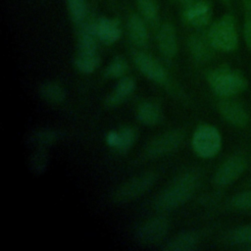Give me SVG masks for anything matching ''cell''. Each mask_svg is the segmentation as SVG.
<instances>
[{
	"label": "cell",
	"mask_w": 251,
	"mask_h": 251,
	"mask_svg": "<svg viewBox=\"0 0 251 251\" xmlns=\"http://www.w3.org/2000/svg\"><path fill=\"white\" fill-rule=\"evenodd\" d=\"M246 161L241 156H232L225 161L216 171L214 182L219 186H226L235 181L244 172Z\"/></svg>",
	"instance_id": "9c48e42d"
},
{
	"label": "cell",
	"mask_w": 251,
	"mask_h": 251,
	"mask_svg": "<svg viewBox=\"0 0 251 251\" xmlns=\"http://www.w3.org/2000/svg\"><path fill=\"white\" fill-rule=\"evenodd\" d=\"M136 87V82L132 77L124 76L119 79L114 89L106 98V105L108 107H116L123 103L131 93L134 91Z\"/></svg>",
	"instance_id": "2e32d148"
},
{
	"label": "cell",
	"mask_w": 251,
	"mask_h": 251,
	"mask_svg": "<svg viewBox=\"0 0 251 251\" xmlns=\"http://www.w3.org/2000/svg\"><path fill=\"white\" fill-rule=\"evenodd\" d=\"M157 180V175L153 172L143 173L124 182L113 194L116 203L124 204L135 200L151 189Z\"/></svg>",
	"instance_id": "277c9868"
},
{
	"label": "cell",
	"mask_w": 251,
	"mask_h": 251,
	"mask_svg": "<svg viewBox=\"0 0 251 251\" xmlns=\"http://www.w3.org/2000/svg\"><path fill=\"white\" fill-rule=\"evenodd\" d=\"M187 46L192 58L200 64L208 62L212 57V50L214 48L208 36L204 37L200 34H193L188 38Z\"/></svg>",
	"instance_id": "9a60e30c"
},
{
	"label": "cell",
	"mask_w": 251,
	"mask_h": 251,
	"mask_svg": "<svg viewBox=\"0 0 251 251\" xmlns=\"http://www.w3.org/2000/svg\"><path fill=\"white\" fill-rule=\"evenodd\" d=\"M231 204L237 209H251V191H243L235 194L231 199Z\"/></svg>",
	"instance_id": "83f0119b"
},
{
	"label": "cell",
	"mask_w": 251,
	"mask_h": 251,
	"mask_svg": "<svg viewBox=\"0 0 251 251\" xmlns=\"http://www.w3.org/2000/svg\"><path fill=\"white\" fill-rule=\"evenodd\" d=\"M176 2H177L178 4H180V5H182L183 7H185V6H187V5H189L192 1H194V0H175Z\"/></svg>",
	"instance_id": "4dcf8cb0"
},
{
	"label": "cell",
	"mask_w": 251,
	"mask_h": 251,
	"mask_svg": "<svg viewBox=\"0 0 251 251\" xmlns=\"http://www.w3.org/2000/svg\"><path fill=\"white\" fill-rule=\"evenodd\" d=\"M93 28L97 39L106 45L117 42L122 35L120 25L115 20L105 17L94 22Z\"/></svg>",
	"instance_id": "7c38bea8"
},
{
	"label": "cell",
	"mask_w": 251,
	"mask_h": 251,
	"mask_svg": "<svg viewBox=\"0 0 251 251\" xmlns=\"http://www.w3.org/2000/svg\"><path fill=\"white\" fill-rule=\"evenodd\" d=\"M199 181V174L194 170L180 174L158 195L155 200L156 209L171 211L182 206L193 196Z\"/></svg>",
	"instance_id": "6da1fadb"
},
{
	"label": "cell",
	"mask_w": 251,
	"mask_h": 251,
	"mask_svg": "<svg viewBox=\"0 0 251 251\" xmlns=\"http://www.w3.org/2000/svg\"><path fill=\"white\" fill-rule=\"evenodd\" d=\"M137 120L145 126H155L162 122L164 118L163 110L158 103L145 101L139 104L136 110Z\"/></svg>",
	"instance_id": "ac0fdd59"
},
{
	"label": "cell",
	"mask_w": 251,
	"mask_h": 251,
	"mask_svg": "<svg viewBox=\"0 0 251 251\" xmlns=\"http://www.w3.org/2000/svg\"><path fill=\"white\" fill-rule=\"evenodd\" d=\"M222 147V136L211 125L198 126L192 135V148L202 158H211L219 153Z\"/></svg>",
	"instance_id": "5b68a950"
},
{
	"label": "cell",
	"mask_w": 251,
	"mask_h": 251,
	"mask_svg": "<svg viewBox=\"0 0 251 251\" xmlns=\"http://www.w3.org/2000/svg\"><path fill=\"white\" fill-rule=\"evenodd\" d=\"M132 60L137 70L149 80L159 84H165L168 81V74L165 68L149 54L134 50L132 52Z\"/></svg>",
	"instance_id": "ba28073f"
},
{
	"label": "cell",
	"mask_w": 251,
	"mask_h": 251,
	"mask_svg": "<svg viewBox=\"0 0 251 251\" xmlns=\"http://www.w3.org/2000/svg\"><path fill=\"white\" fill-rule=\"evenodd\" d=\"M219 111L224 119L235 126H244L248 123V115L237 103L223 101L219 105Z\"/></svg>",
	"instance_id": "e0dca14e"
},
{
	"label": "cell",
	"mask_w": 251,
	"mask_h": 251,
	"mask_svg": "<svg viewBox=\"0 0 251 251\" xmlns=\"http://www.w3.org/2000/svg\"><path fill=\"white\" fill-rule=\"evenodd\" d=\"M219 1H221L223 4H225L227 7L230 6V0H219Z\"/></svg>",
	"instance_id": "1f68e13d"
},
{
	"label": "cell",
	"mask_w": 251,
	"mask_h": 251,
	"mask_svg": "<svg viewBox=\"0 0 251 251\" xmlns=\"http://www.w3.org/2000/svg\"><path fill=\"white\" fill-rule=\"evenodd\" d=\"M146 21L136 14L130 15L127 20L126 28L130 42L136 47H145L148 42V30Z\"/></svg>",
	"instance_id": "4fadbf2b"
},
{
	"label": "cell",
	"mask_w": 251,
	"mask_h": 251,
	"mask_svg": "<svg viewBox=\"0 0 251 251\" xmlns=\"http://www.w3.org/2000/svg\"><path fill=\"white\" fill-rule=\"evenodd\" d=\"M39 93L45 101L53 104L62 103L66 98L65 89L60 84L53 81H47L41 84Z\"/></svg>",
	"instance_id": "44dd1931"
},
{
	"label": "cell",
	"mask_w": 251,
	"mask_h": 251,
	"mask_svg": "<svg viewBox=\"0 0 251 251\" xmlns=\"http://www.w3.org/2000/svg\"><path fill=\"white\" fill-rule=\"evenodd\" d=\"M48 154L44 148H39L30 156L29 167L33 174L41 175L43 174L48 167Z\"/></svg>",
	"instance_id": "484cf974"
},
{
	"label": "cell",
	"mask_w": 251,
	"mask_h": 251,
	"mask_svg": "<svg viewBox=\"0 0 251 251\" xmlns=\"http://www.w3.org/2000/svg\"><path fill=\"white\" fill-rule=\"evenodd\" d=\"M100 58L97 52H80L76 51L74 59L75 69L84 75L92 74L99 66Z\"/></svg>",
	"instance_id": "ffe728a7"
},
{
	"label": "cell",
	"mask_w": 251,
	"mask_h": 251,
	"mask_svg": "<svg viewBox=\"0 0 251 251\" xmlns=\"http://www.w3.org/2000/svg\"><path fill=\"white\" fill-rule=\"evenodd\" d=\"M128 70L126 61L122 57H116L105 68L104 75L107 78H122Z\"/></svg>",
	"instance_id": "cb8c5ba5"
},
{
	"label": "cell",
	"mask_w": 251,
	"mask_h": 251,
	"mask_svg": "<svg viewBox=\"0 0 251 251\" xmlns=\"http://www.w3.org/2000/svg\"><path fill=\"white\" fill-rule=\"evenodd\" d=\"M139 15L149 24H155L159 18V6L156 0H135Z\"/></svg>",
	"instance_id": "603a6c76"
},
{
	"label": "cell",
	"mask_w": 251,
	"mask_h": 251,
	"mask_svg": "<svg viewBox=\"0 0 251 251\" xmlns=\"http://www.w3.org/2000/svg\"><path fill=\"white\" fill-rule=\"evenodd\" d=\"M211 89L218 95L228 97L238 94L246 89L248 81L237 70L228 67H219L208 75Z\"/></svg>",
	"instance_id": "3957f363"
},
{
	"label": "cell",
	"mask_w": 251,
	"mask_h": 251,
	"mask_svg": "<svg viewBox=\"0 0 251 251\" xmlns=\"http://www.w3.org/2000/svg\"><path fill=\"white\" fill-rule=\"evenodd\" d=\"M156 42L160 53L167 59H173L177 53V37L174 25L163 24L158 29Z\"/></svg>",
	"instance_id": "8fae6325"
},
{
	"label": "cell",
	"mask_w": 251,
	"mask_h": 251,
	"mask_svg": "<svg viewBox=\"0 0 251 251\" xmlns=\"http://www.w3.org/2000/svg\"><path fill=\"white\" fill-rule=\"evenodd\" d=\"M243 37L246 46L251 50V17L244 16L243 22Z\"/></svg>",
	"instance_id": "f1b7e54d"
},
{
	"label": "cell",
	"mask_w": 251,
	"mask_h": 251,
	"mask_svg": "<svg viewBox=\"0 0 251 251\" xmlns=\"http://www.w3.org/2000/svg\"><path fill=\"white\" fill-rule=\"evenodd\" d=\"M199 242L198 235L192 231H183L171 238L163 249L166 251H191Z\"/></svg>",
	"instance_id": "d6986e66"
},
{
	"label": "cell",
	"mask_w": 251,
	"mask_h": 251,
	"mask_svg": "<svg viewBox=\"0 0 251 251\" xmlns=\"http://www.w3.org/2000/svg\"><path fill=\"white\" fill-rule=\"evenodd\" d=\"M184 140V132L181 129L167 130L153 138L144 148V155L149 158H160L176 151Z\"/></svg>",
	"instance_id": "8992f818"
},
{
	"label": "cell",
	"mask_w": 251,
	"mask_h": 251,
	"mask_svg": "<svg viewBox=\"0 0 251 251\" xmlns=\"http://www.w3.org/2000/svg\"><path fill=\"white\" fill-rule=\"evenodd\" d=\"M208 39L215 50L232 52L238 46L236 21L231 14H226L214 22L207 33Z\"/></svg>",
	"instance_id": "7a4b0ae2"
},
{
	"label": "cell",
	"mask_w": 251,
	"mask_h": 251,
	"mask_svg": "<svg viewBox=\"0 0 251 251\" xmlns=\"http://www.w3.org/2000/svg\"><path fill=\"white\" fill-rule=\"evenodd\" d=\"M137 133L134 128L125 126L119 130L110 131L107 134L106 141L108 145L116 148L120 152L128 151L136 140Z\"/></svg>",
	"instance_id": "5bb4252c"
},
{
	"label": "cell",
	"mask_w": 251,
	"mask_h": 251,
	"mask_svg": "<svg viewBox=\"0 0 251 251\" xmlns=\"http://www.w3.org/2000/svg\"><path fill=\"white\" fill-rule=\"evenodd\" d=\"M169 221L164 216L154 217L143 223L136 230L135 237L140 244L152 245L165 238L169 231Z\"/></svg>",
	"instance_id": "52a82bcc"
},
{
	"label": "cell",
	"mask_w": 251,
	"mask_h": 251,
	"mask_svg": "<svg viewBox=\"0 0 251 251\" xmlns=\"http://www.w3.org/2000/svg\"><path fill=\"white\" fill-rule=\"evenodd\" d=\"M67 9L72 22L76 25L85 23L87 16V5L85 0H67Z\"/></svg>",
	"instance_id": "7402d4cb"
},
{
	"label": "cell",
	"mask_w": 251,
	"mask_h": 251,
	"mask_svg": "<svg viewBox=\"0 0 251 251\" xmlns=\"http://www.w3.org/2000/svg\"><path fill=\"white\" fill-rule=\"evenodd\" d=\"M229 240L235 244H251V226H244L233 229Z\"/></svg>",
	"instance_id": "4316f807"
},
{
	"label": "cell",
	"mask_w": 251,
	"mask_h": 251,
	"mask_svg": "<svg viewBox=\"0 0 251 251\" xmlns=\"http://www.w3.org/2000/svg\"><path fill=\"white\" fill-rule=\"evenodd\" d=\"M242 7L245 17H251V0H242Z\"/></svg>",
	"instance_id": "f546056e"
},
{
	"label": "cell",
	"mask_w": 251,
	"mask_h": 251,
	"mask_svg": "<svg viewBox=\"0 0 251 251\" xmlns=\"http://www.w3.org/2000/svg\"><path fill=\"white\" fill-rule=\"evenodd\" d=\"M57 139H58L57 131L50 128L39 129L33 132L30 136L31 144H34L39 148H44L45 146L54 143Z\"/></svg>",
	"instance_id": "d4e9b609"
},
{
	"label": "cell",
	"mask_w": 251,
	"mask_h": 251,
	"mask_svg": "<svg viewBox=\"0 0 251 251\" xmlns=\"http://www.w3.org/2000/svg\"><path fill=\"white\" fill-rule=\"evenodd\" d=\"M213 9L207 0H194L189 5L184 7V21L194 26L203 27L211 23Z\"/></svg>",
	"instance_id": "30bf717a"
}]
</instances>
